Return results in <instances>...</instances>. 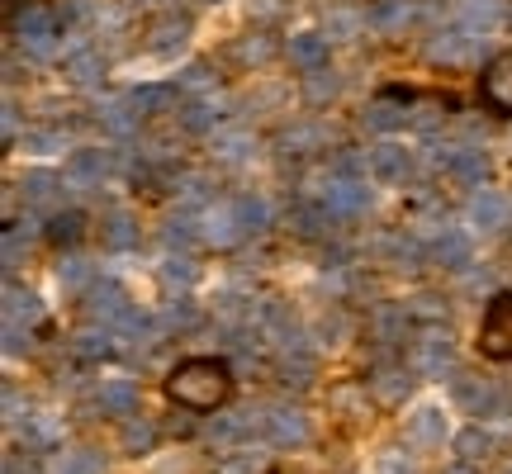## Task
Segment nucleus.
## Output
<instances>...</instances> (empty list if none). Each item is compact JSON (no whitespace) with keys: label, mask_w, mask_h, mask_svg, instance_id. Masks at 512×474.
Instances as JSON below:
<instances>
[{"label":"nucleus","mask_w":512,"mask_h":474,"mask_svg":"<svg viewBox=\"0 0 512 474\" xmlns=\"http://www.w3.org/2000/svg\"><path fill=\"white\" fill-rule=\"evenodd\" d=\"M479 356L489 361H512V294H494L479 318Z\"/></svg>","instance_id":"nucleus-2"},{"label":"nucleus","mask_w":512,"mask_h":474,"mask_svg":"<svg viewBox=\"0 0 512 474\" xmlns=\"http://www.w3.org/2000/svg\"><path fill=\"white\" fill-rule=\"evenodd\" d=\"M29 446H48V441H57V432H53V422H29Z\"/></svg>","instance_id":"nucleus-10"},{"label":"nucleus","mask_w":512,"mask_h":474,"mask_svg":"<svg viewBox=\"0 0 512 474\" xmlns=\"http://www.w3.org/2000/svg\"><path fill=\"white\" fill-rule=\"evenodd\" d=\"M275 427H271V437L280 441V446H304L309 441V422H304V413H275Z\"/></svg>","instance_id":"nucleus-4"},{"label":"nucleus","mask_w":512,"mask_h":474,"mask_svg":"<svg viewBox=\"0 0 512 474\" xmlns=\"http://www.w3.org/2000/svg\"><path fill=\"white\" fill-rule=\"evenodd\" d=\"M380 465H384V474H413V465H408V456H384Z\"/></svg>","instance_id":"nucleus-11"},{"label":"nucleus","mask_w":512,"mask_h":474,"mask_svg":"<svg viewBox=\"0 0 512 474\" xmlns=\"http://www.w3.org/2000/svg\"><path fill=\"white\" fill-rule=\"evenodd\" d=\"M446 437V418H441L437 408H422L418 418H413V441H422V446H432V441Z\"/></svg>","instance_id":"nucleus-5"},{"label":"nucleus","mask_w":512,"mask_h":474,"mask_svg":"<svg viewBox=\"0 0 512 474\" xmlns=\"http://www.w3.org/2000/svg\"><path fill=\"white\" fill-rule=\"evenodd\" d=\"M266 474H290V470H280V465H275V470H266Z\"/></svg>","instance_id":"nucleus-12"},{"label":"nucleus","mask_w":512,"mask_h":474,"mask_svg":"<svg viewBox=\"0 0 512 474\" xmlns=\"http://www.w3.org/2000/svg\"><path fill=\"white\" fill-rule=\"evenodd\" d=\"M456 451H460L465 460L484 456V451H489V432H479V427H465V432L456 437Z\"/></svg>","instance_id":"nucleus-6"},{"label":"nucleus","mask_w":512,"mask_h":474,"mask_svg":"<svg viewBox=\"0 0 512 474\" xmlns=\"http://www.w3.org/2000/svg\"><path fill=\"white\" fill-rule=\"evenodd\" d=\"M233 394V370L219 356H185L166 375V399L190 408V413H214Z\"/></svg>","instance_id":"nucleus-1"},{"label":"nucleus","mask_w":512,"mask_h":474,"mask_svg":"<svg viewBox=\"0 0 512 474\" xmlns=\"http://www.w3.org/2000/svg\"><path fill=\"white\" fill-rule=\"evenodd\" d=\"M479 95H484V105L503 119H512V53H498L484 76H479Z\"/></svg>","instance_id":"nucleus-3"},{"label":"nucleus","mask_w":512,"mask_h":474,"mask_svg":"<svg viewBox=\"0 0 512 474\" xmlns=\"http://www.w3.org/2000/svg\"><path fill=\"white\" fill-rule=\"evenodd\" d=\"M451 474H475V470H451Z\"/></svg>","instance_id":"nucleus-13"},{"label":"nucleus","mask_w":512,"mask_h":474,"mask_svg":"<svg viewBox=\"0 0 512 474\" xmlns=\"http://www.w3.org/2000/svg\"><path fill=\"white\" fill-rule=\"evenodd\" d=\"M152 441H157L152 422H128V432H124V446H128V451H147Z\"/></svg>","instance_id":"nucleus-8"},{"label":"nucleus","mask_w":512,"mask_h":474,"mask_svg":"<svg viewBox=\"0 0 512 474\" xmlns=\"http://www.w3.org/2000/svg\"><path fill=\"white\" fill-rule=\"evenodd\" d=\"M62 474H100V460H95V451H76V456L62 465Z\"/></svg>","instance_id":"nucleus-9"},{"label":"nucleus","mask_w":512,"mask_h":474,"mask_svg":"<svg viewBox=\"0 0 512 474\" xmlns=\"http://www.w3.org/2000/svg\"><path fill=\"white\" fill-rule=\"evenodd\" d=\"M100 408H105V413H124V408H133V389H128V384H110V389L100 394Z\"/></svg>","instance_id":"nucleus-7"}]
</instances>
